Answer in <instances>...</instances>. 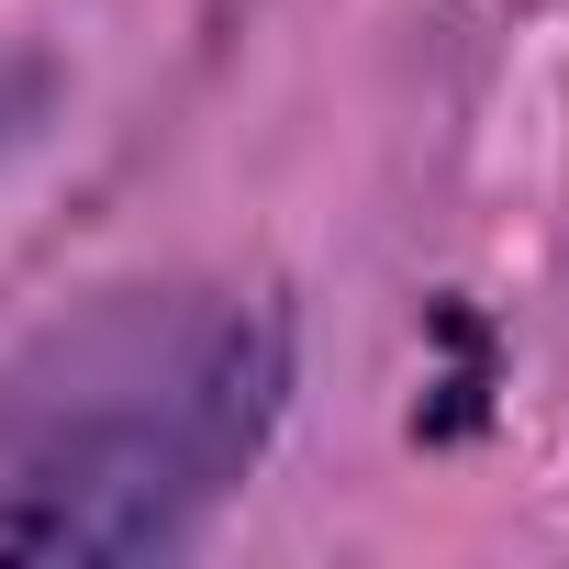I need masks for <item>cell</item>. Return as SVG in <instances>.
Returning <instances> with one entry per match:
<instances>
[{
    "label": "cell",
    "instance_id": "6da1fadb",
    "mask_svg": "<svg viewBox=\"0 0 569 569\" xmlns=\"http://www.w3.org/2000/svg\"><path fill=\"white\" fill-rule=\"evenodd\" d=\"M168 402H179V436L201 447L212 480L246 469V458L268 447L279 402H291V313H279V302H234V313H212Z\"/></svg>",
    "mask_w": 569,
    "mask_h": 569
},
{
    "label": "cell",
    "instance_id": "7a4b0ae2",
    "mask_svg": "<svg viewBox=\"0 0 569 569\" xmlns=\"http://www.w3.org/2000/svg\"><path fill=\"white\" fill-rule=\"evenodd\" d=\"M0 569H90V547L46 491H0Z\"/></svg>",
    "mask_w": 569,
    "mask_h": 569
}]
</instances>
